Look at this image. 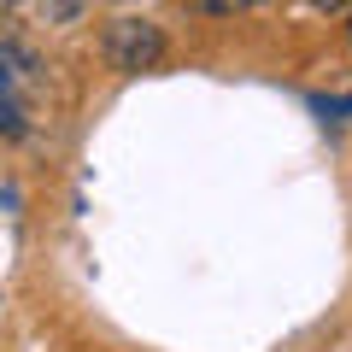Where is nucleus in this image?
Returning <instances> with one entry per match:
<instances>
[{
  "instance_id": "obj_1",
  "label": "nucleus",
  "mask_w": 352,
  "mask_h": 352,
  "mask_svg": "<svg viewBox=\"0 0 352 352\" xmlns=\"http://www.w3.org/2000/svg\"><path fill=\"white\" fill-rule=\"evenodd\" d=\"M106 59H112V71H124V76L153 71V65L164 59L159 24H147V18H112V24H106Z\"/></svg>"
},
{
  "instance_id": "obj_2",
  "label": "nucleus",
  "mask_w": 352,
  "mask_h": 352,
  "mask_svg": "<svg viewBox=\"0 0 352 352\" xmlns=\"http://www.w3.org/2000/svg\"><path fill=\"white\" fill-rule=\"evenodd\" d=\"M0 135H24V106H18L12 71H6V53H0Z\"/></svg>"
},
{
  "instance_id": "obj_3",
  "label": "nucleus",
  "mask_w": 352,
  "mask_h": 352,
  "mask_svg": "<svg viewBox=\"0 0 352 352\" xmlns=\"http://www.w3.org/2000/svg\"><path fill=\"white\" fill-rule=\"evenodd\" d=\"M194 12H212V18H229V12H247V6H264V0H188Z\"/></svg>"
},
{
  "instance_id": "obj_4",
  "label": "nucleus",
  "mask_w": 352,
  "mask_h": 352,
  "mask_svg": "<svg viewBox=\"0 0 352 352\" xmlns=\"http://www.w3.org/2000/svg\"><path fill=\"white\" fill-rule=\"evenodd\" d=\"M311 6H317V12H329V18H335V12H352V0H311Z\"/></svg>"
},
{
  "instance_id": "obj_5",
  "label": "nucleus",
  "mask_w": 352,
  "mask_h": 352,
  "mask_svg": "<svg viewBox=\"0 0 352 352\" xmlns=\"http://www.w3.org/2000/svg\"><path fill=\"white\" fill-rule=\"evenodd\" d=\"M346 47H352V24H346Z\"/></svg>"
}]
</instances>
